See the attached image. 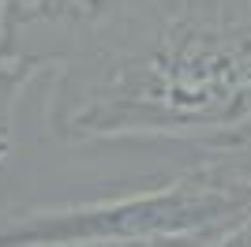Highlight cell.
I'll use <instances>...</instances> for the list:
<instances>
[{
	"instance_id": "obj_1",
	"label": "cell",
	"mask_w": 251,
	"mask_h": 247,
	"mask_svg": "<svg viewBox=\"0 0 251 247\" xmlns=\"http://www.w3.org/2000/svg\"><path fill=\"white\" fill-rule=\"evenodd\" d=\"M45 60L64 139L251 143V0H143L113 45Z\"/></svg>"
},
{
	"instance_id": "obj_2",
	"label": "cell",
	"mask_w": 251,
	"mask_h": 247,
	"mask_svg": "<svg viewBox=\"0 0 251 247\" xmlns=\"http://www.w3.org/2000/svg\"><path fill=\"white\" fill-rule=\"evenodd\" d=\"M251 143L206 150L199 165L157 187L49 206L0 225V247H98V244H225L251 221Z\"/></svg>"
},
{
	"instance_id": "obj_3",
	"label": "cell",
	"mask_w": 251,
	"mask_h": 247,
	"mask_svg": "<svg viewBox=\"0 0 251 247\" xmlns=\"http://www.w3.org/2000/svg\"><path fill=\"white\" fill-rule=\"evenodd\" d=\"M68 15V0H0V52H23V38Z\"/></svg>"
},
{
	"instance_id": "obj_4",
	"label": "cell",
	"mask_w": 251,
	"mask_h": 247,
	"mask_svg": "<svg viewBox=\"0 0 251 247\" xmlns=\"http://www.w3.org/2000/svg\"><path fill=\"white\" fill-rule=\"evenodd\" d=\"M45 72H49V60L34 56V52H11V56L0 52V131L4 135H11L23 90Z\"/></svg>"
},
{
	"instance_id": "obj_5",
	"label": "cell",
	"mask_w": 251,
	"mask_h": 247,
	"mask_svg": "<svg viewBox=\"0 0 251 247\" xmlns=\"http://www.w3.org/2000/svg\"><path fill=\"white\" fill-rule=\"evenodd\" d=\"M8 154H11V135H4V131H0V161H4Z\"/></svg>"
}]
</instances>
